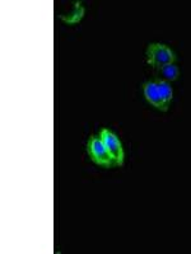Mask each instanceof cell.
I'll return each instance as SVG.
<instances>
[{"label": "cell", "mask_w": 191, "mask_h": 254, "mask_svg": "<svg viewBox=\"0 0 191 254\" xmlns=\"http://www.w3.org/2000/svg\"><path fill=\"white\" fill-rule=\"evenodd\" d=\"M147 60L149 65L157 69L167 64H175L176 56L170 47L162 44H152L147 49Z\"/></svg>", "instance_id": "cell-1"}, {"label": "cell", "mask_w": 191, "mask_h": 254, "mask_svg": "<svg viewBox=\"0 0 191 254\" xmlns=\"http://www.w3.org/2000/svg\"><path fill=\"white\" fill-rule=\"evenodd\" d=\"M87 151L88 154H90L91 159H92V162H95L96 164H98L104 168L116 167L113 159L111 158V155L108 154L107 149L104 147L101 137L92 136L90 139V141H88Z\"/></svg>", "instance_id": "cell-2"}, {"label": "cell", "mask_w": 191, "mask_h": 254, "mask_svg": "<svg viewBox=\"0 0 191 254\" xmlns=\"http://www.w3.org/2000/svg\"><path fill=\"white\" fill-rule=\"evenodd\" d=\"M101 137L102 142H103L104 147L107 149L108 154L111 155V158L113 159L116 167H121L124 164V149H122V145L120 142L119 137L112 132V131L107 130V128H103L101 131Z\"/></svg>", "instance_id": "cell-3"}, {"label": "cell", "mask_w": 191, "mask_h": 254, "mask_svg": "<svg viewBox=\"0 0 191 254\" xmlns=\"http://www.w3.org/2000/svg\"><path fill=\"white\" fill-rule=\"evenodd\" d=\"M143 92H144L145 99L151 104H153L157 110L163 111V112H166L168 110V106L163 101L161 90H159L158 80L147 81L144 84V87H143Z\"/></svg>", "instance_id": "cell-4"}, {"label": "cell", "mask_w": 191, "mask_h": 254, "mask_svg": "<svg viewBox=\"0 0 191 254\" xmlns=\"http://www.w3.org/2000/svg\"><path fill=\"white\" fill-rule=\"evenodd\" d=\"M156 74L158 76V80L170 83V81H175L179 78V67L175 64H167V65H163L161 67H157Z\"/></svg>", "instance_id": "cell-5"}, {"label": "cell", "mask_w": 191, "mask_h": 254, "mask_svg": "<svg viewBox=\"0 0 191 254\" xmlns=\"http://www.w3.org/2000/svg\"><path fill=\"white\" fill-rule=\"evenodd\" d=\"M83 15H84V8L81 5V3H76V5H74L72 12H70L69 14L60 15V19L68 24H76L78 23L82 18H83Z\"/></svg>", "instance_id": "cell-6"}, {"label": "cell", "mask_w": 191, "mask_h": 254, "mask_svg": "<svg viewBox=\"0 0 191 254\" xmlns=\"http://www.w3.org/2000/svg\"><path fill=\"white\" fill-rule=\"evenodd\" d=\"M157 80H158V79H157ZM158 85H159V90H161V94H162L163 101H165V103L170 107V103H171L172 101V94H174L171 85H170V83L163 80H158Z\"/></svg>", "instance_id": "cell-7"}]
</instances>
